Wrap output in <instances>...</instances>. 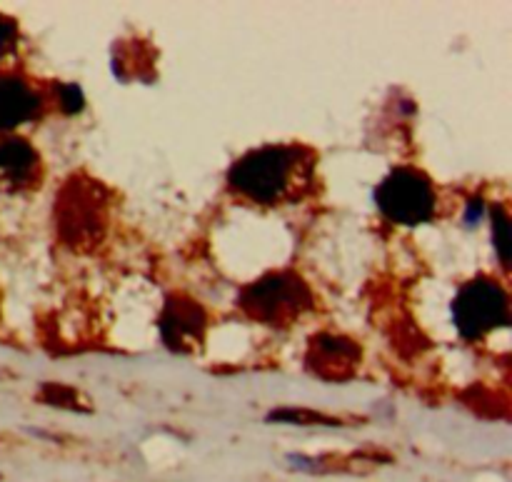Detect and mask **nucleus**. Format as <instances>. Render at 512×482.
Instances as JSON below:
<instances>
[{
  "label": "nucleus",
  "mask_w": 512,
  "mask_h": 482,
  "mask_svg": "<svg viewBox=\"0 0 512 482\" xmlns=\"http://www.w3.org/2000/svg\"><path fill=\"white\" fill-rule=\"evenodd\" d=\"M308 288L295 275H268L243 290L240 305L245 313L263 323H285L310 308Z\"/></svg>",
  "instance_id": "obj_4"
},
{
  "label": "nucleus",
  "mask_w": 512,
  "mask_h": 482,
  "mask_svg": "<svg viewBox=\"0 0 512 482\" xmlns=\"http://www.w3.org/2000/svg\"><path fill=\"white\" fill-rule=\"evenodd\" d=\"M43 400L53 405H63V408H78L75 400H78V393L70 388H63V385H45L43 388Z\"/></svg>",
  "instance_id": "obj_12"
},
{
  "label": "nucleus",
  "mask_w": 512,
  "mask_h": 482,
  "mask_svg": "<svg viewBox=\"0 0 512 482\" xmlns=\"http://www.w3.org/2000/svg\"><path fill=\"white\" fill-rule=\"evenodd\" d=\"M38 153L25 140L10 138L0 143V190H20L33 183Z\"/></svg>",
  "instance_id": "obj_7"
},
{
  "label": "nucleus",
  "mask_w": 512,
  "mask_h": 482,
  "mask_svg": "<svg viewBox=\"0 0 512 482\" xmlns=\"http://www.w3.org/2000/svg\"><path fill=\"white\" fill-rule=\"evenodd\" d=\"M295 163H298V153L293 148L268 145V148L253 150L230 168V188L255 203H278L288 193L290 180L298 168Z\"/></svg>",
  "instance_id": "obj_1"
},
{
  "label": "nucleus",
  "mask_w": 512,
  "mask_h": 482,
  "mask_svg": "<svg viewBox=\"0 0 512 482\" xmlns=\"http://www.w3.org/2000/svg\"><path fill=\"white\" fill-rule=\"evenodd\" d=\"M58 98H60V108H63L65 113H80V110H83V105H85L83 90H80L75 83L60 85Z\"/></svg>",
  "instance_id": "obj_11"
},
{
  "label": "nucleus",
  "mask_w": 512,
  "mask_h": 482,
  "mask_svg": "<svg viewBox=\"0 0 512 482\" xmlns=\"http://www.w3.org/2000/svg\"><path fill=\"white\" fill-rule=\"evenodd\" d=\"M270 423H285V425H303V428H308V425H325V428H330V425H340V420L330 418V415H323V413H315V410H305V408H280V410H273V413L268 415Z\"/></svg>",
  "instance_id": "obj_9"
},
{
  "label": "nucleus",
  "mask_w": 512,
  "mask_h": 482,
  "mask_svg": "<svg viewBox=\"0 0 512 482\" xmlns=\"http://www.w3.org/2000/svg\"><path fill=\"white\" fill-rule=\"evenodd\" d=\"M375 203L380 213L398 225L428 223L435 213L433 185L418 170L398 168L375 188Z\"/></svg>",
  "instance_id": "obj_3"
},
{
  "label": "nucleus",
  "mask_w": 512,
  "mask_h": 482,
  "mask_svg": "<svg viewBox=\"0 0 512 482\" xmlns=\"http://www.w3.org/2000/svg\"><path fill=\"white\" fill-rule=\"evenodd\" d=\"M13 40H15V23L0 15V55L8 53Z\"/></svg>",
  "instance_id": "obj_13"
},
{
  "label": "nucleus",
  "mask_w": 512,
  "mask_h": 482,
  "mask_svg": "<svg viewBox=\"0 0 512 482\" xmlns=\"http://www.w3.org/2000/svg\"><path fill=\"white\" fill-rule=\"evenodd\" d=\"M493 243L495 250H498V258L500 263L508 268L510 263V248H512V238H510V220L508 213H505L500 205L493 208Z\"/></svg>",
  "instance_id": "obj_10"
},
{
  "label": "nucleus",
  "mask_w": 512,
  "mask_h": 482,
  "mask_svg": "<svg viewBox=\"0 0 512 482\" xmlns=\"http://www.w3.org/2000/svg\"><path fill=\"white\" fill-rule=\"evenodd\" d=\"M453 320L465 340H478L510 323L508 293L495 280L478 278L463 285L453 300Z\"/></svg>",
  "instance_id": "obj_2"
},
{
  "label": "nucleus",
  "mask_w": 512,
  "mask_h": 482,
  "mask_svg": "<svg viewBox=\"0 0 512 482\" xmlns=\"http://www.w3.org/2000/svg\"><path fill=\"white\" fill-rule=\"evenodd\" d=\"M38 108V95L23 80L0 78V133L33 120Z\"/></svg>",
  "instance_id": "obj_8"
},
{
  "label": "nucleus",
  "mask_w": 512,
  "mask_h": 482,
  "mask_svg": "<svg viewBox=\"0 0 512 482\" xmlns=\"http://www.w3.org/2000/svg\"><path fill=\"white\" fill-rule=\"evenodd\" d=\"M480 215H483V203H480V200H475V203H473V200H470V203H468V213H465V223H478V220H480Z\"/></svg>",
  "instance_id": "obj_14"
},
{
  "label": "nucleus",
  "mask_w": 512,
  "mask_h": 482,
  "mask_svg": "<svg viewBox=\"0 0 512 482\" xmlns=\"http://www.w3.org/2000/svg\"><path fill=\"white\" fill-rule=\"evenodd\" d=\"M160 335L173 353H193L205 335V313L195 300L170 298L160 315Z\"/></svg>",
  "instance_id": "obj_5"
},
{
  "label": "nucleus",
  "mask_w": 512,
  "mask_h": 482,
  "mask_svg": "<svg viewBox=\"0 0 512 482\" xmlns=\"http://www.w3.org/2000/svg\"><path fill=\"white\" fill-rule=\"evenodd\" d=\"M360 363V348L348 338L338 335H318L310 340L308 368L318 378L345 380L355 373Z\"/></svg>",
  "instance_id": "obj_6"
}]
</instances>
